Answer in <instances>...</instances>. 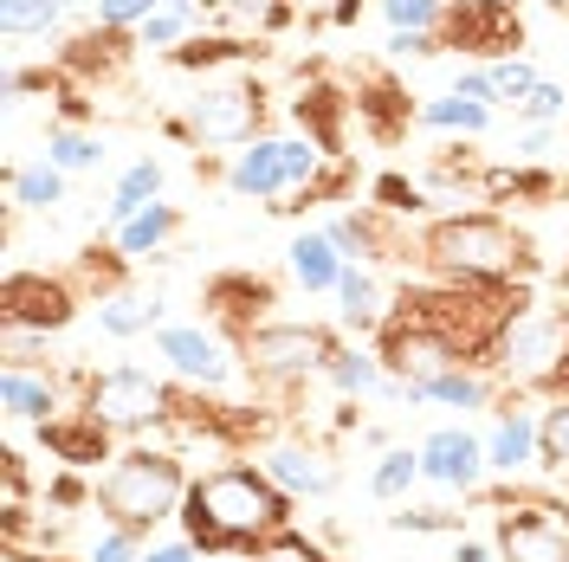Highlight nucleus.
Wrapping results in <instances>:
<instances>
[{"label": "nucleus", "mask_w": 569, "mask_h": 562, "mask_svg": "<svg viewBox=\"0 0 569 562\" xmlns=\"http://www.w3.org/2000/svg\"><path fill=\"white\" fill-rule=\"evenodd\" d=\"M0 408H7V421L46 426V421L66 414V388H59V375H52L46 362H33V369H7V375H0Z\"/></svg>", "instance_id": "obj_21"}, {"label": "nucleus", "mask_w": 569, "mask_h": 562, "mask_svg": "<svg viewBox=\"0 0 569 562\" xmlns=\"http://www.w3.org/2000/svg\"><path fill=\"white\" fill-rule=\"evenodd\" d=\"M376 208H382V213H415V208H421V194H415L401 175H382V181H376Z\"/></svg>", "instance_id": "obj_47"}, {"label": "nucleus", "mask_w": 569, "mask_h": 562, "mask_svg": "<svg viewBox=\"0 0 569 562\" xmlns=\"http://www.w3.org/2000/svg\"><path fill=\"white\" fill-rule=\"evenodd\" d=\"M492 91H498V110H518L525 104V98H531L537 91V78H543V71H537V59L531 52H518V59H492Z\"/></svg>", "instance_id": "obj_37"}, {"label": "nucleus", "mask_w": 569, "mask_h": 562, "mask_svg": "<svg viewBox=\"0 0 569 562\" xmlns=\"http://www.w3.org/2000/svg\"><path fill=\"white\" fill-rule=\"evenodd\" d=\"M550 137H557V130L518 123V137H511V162H543V155H550Z\"/></svg>", "instance_id": "obj_48"}, {"label": "nucleus", "mask_w": 569, "mask_h": 562, "mask_svg": "<svg viewBox=\"0 0 569 562\" xmlns=\"http://www.w3.org/2000/svg\"><path fill=\"white\" fill-rule=\"evenodd\" d=\"M389 291H382V279H376V265H350L343 272V284H337V323L343 330H356V337H369V330H382L389 323Z\"/></svg>", "instance_id": "obj_24"}, {"label": "nucleus", "mask_w": 569, "mask_h": 562, "mask_svg": "<svg viewBox=\"0 0 569 562\" xmlns=\"http://www.w3.org/2000/svg\"><path fill=\"white\" fill-rule=\"evenodd\" d=\"M162 181H169V169H162L156 155H137V162L117 175V188H110V227H123V220H137L142 208H156V201H162Z\"/></svg>", "instance_id": "obj_31"}, {"label": "nucleus", "mask_w": 569, "mask_h": 562, "mask_svg": "<svg viewBox=\"0 0 569 562\" xmlns=\"http://www.w3.org/2000/svg\"><path fill=\"white\" fill-rule=\"evenodd\" d=\"M169 0H91V27H117V33H137L149 13H162Z\"/></svg>", "instance_id": "obj_41"}, {"label": "nucleus", "mask_w": 569, "mask_h": 562, "mask_svg": "<svg viewBox=\"0 0 569 562\" xmlns=\"http://www.w3.org/2000/svg\"><path fill=\"white\" fill-rule=\"evenodd\" d=\"M376 355H382V369H389V382L401 388V401H408V408L421 401V388H433L447 369H460V362H466L460 343H453L440 323H427L421 311H408V304H395V317L382 323Z\"/></svg>", "instance_id": "obj_7"}, {"label": "nucleus", "mask_w": 569, "mask_h": 562, "mask_svg": "<svg viewBox=\"0 0 569 562\" xmlns=\"http://www.w3.org/2000/svg\"><path fill=\"white\" fill-rule=\"evenodd\" d=\"M447 91H460V98H472V104H492L498 110V91H492V71H486V66H460Z\"/></svg>", "instance_id": "obj_45"}, {"label": "nucleus", "mask_w": 569, "mask_h": 562, "mask_svg": "<svg viewBox=\"0 0 569 562\" xmlns=\"http://www.w3.org/2000/svg\"><path fill=\"white\" fill-rule=\"evenodd\" d=\"M247 562H330V550H323L318 536H305V530L291 524V530H279L272 543H259Z\"/></svg>", "instance_id": "obj_40"}, {"label": "nucleus", "mask_w": 569, "mask_h": 562, "mask_svg": "<svg viewBox=\"0 0 569 562\" xmlns=\"http://www.w3.org/2000/svg\"><path fill=\"white\" fill-rule=\"evenodd\" d=\"M343 110H356V98L330 91V84H311V91H298L291 117L305 123V137H311V142H323L330 155H343V149H337V142H343Z\"/></svg>", "instance_id": "obj_30"}, {"label": "nucleus", "mask_w": 569, "mask_h": 562, "mask_svg": "<svg viewBox=\"0 0 569 562\" xmlns=\"http://www.w3.org/2000/svg\"><path fill=\"white\" fill-rule=\"evenodd\" d=\"M284 265H291V279L305 284L311 298H337V284L350 272V259L337 252V240H330L323 227H305V233L284 247Z\"/></svg>", "instance_id": "obj_22"}, {"label": "nucleus", "mask_w": 569, "mask_h": 562, "mask_svg": "<svg viewBox=\"0 0 569 562\" xmlns=\"http://www.w3.org/2000/svg\"><path fill=\"white\" fill-rule=\"evenodd\" d=\"M415 408H453V414H479V408H498V375L486 362H460L447 369L433 388H421Z\"/></svg>", "instance_id": "obj_25"}, {"label": "nucleus", "mask_w": 569, "mask_h": 562, "mask_svg": "<svg viewBox=\"0 0 569 562\" xmlns=\"http://www.w3.org/2000/svg\"><path fill=\"white\" fill-rule=\"evenodd\" d=\"M356 117H369V130L389 142V137H401L408 123H415V110L421 104H408V91L395 84V78H356Z\"/></svg>", "instance_id": "obj_27"}, {"label": "nucleus", "mask_w": 569, "mask_h": 562, "mask_svg": "<svg viewBox=\"0 0 569 562\" xmlns=\"http://www.w3.org/2000/svg\"><path fill=\"white\" fill-rule=\"evenodd\" d=\"M323 382L337 388L343 401H376V394H401V388L389 382V369H382V355L362 350V343H337L330 369H323Z\"/></svg>", "instance_id": "obj_26"}, {"label": "nucleus", "mask_w": 569, "mask_h": 562, "mask_svg": "<svg viewBox=\"0 0 569 562\" xmlns=\"http://www.w3.org/2000/svg\"><path fill=\"white\" fill-rule=\"evenodd\" d=\"M518 123H537V130H557L569 117V91H563V78H537V91L525 98V104L511 110Z\"/></svg>", "instance_id": "obj_39"}, {"label": "nucleus", "mask_w": 569, "mask_h": 562, "mask_svg": "<svg viewBox=\"0 0 569 562\" xmlns=\"http://www.w3.org/2000/svg\"><path fill=\"white\" fill-rule=\"evenodd\" d=\"M142 530H123V524H104L98 536H91V550H84V562H142Z\"/></svg>", "instance_id": "obj_42"}, {"label": "nucleus", "mask_w": 569, "mask_h": 562, "mask_svg": "<svg viewBox=\"0 0 569 562\" xmlns=\"http://www.w3.org/2000/svg\"><path fill=\"white\" fill-rule=\"evenodd\" d=\"M176 233H181V208H176V201H156V208H142L137 220L110 227V247L123 252V259H149V252L169 247Z\"/></svg>", "instance_id": "obj_28"}, {"label": "nucleus", "mask_w": 569, "mask_h": 562, "mask_svg": "<svg viewBox=\"0 0 569 562\" xmlns=\"http://www.w3.org/2000/svg\"><path fill=\"white\" fill-rule=\"evenodd\" d=\"M39 155H46L52 169H66V175H98V169H104V137L84 130V123H52Z\"/></svg>", "instance_id": "obj_32"}, {"label": "nucleus", "mask_w": 569, "mask_h": 562, "mask_svg": "<svg viewBox=\"0 0 569 562\" xmlns=\"http://www.w3.org/2000/svg\"><path fill=\"white\" fill-rule=\"evenodd\" d=\"M563 355H569L563 317L525 304V311L511 317V330L498 337V350L486 355V369L498 375V388H543L550 394V375L563 369Z\"/></svg>", "instance_id": "obj_8"}, {"label": "nucleus", "mask_w": 569, "mask_h": 562, "mask_svg": "<svg viewBox=\"0 0 569 562\" xmlns=\"http://www.w3.org/2000/svg\"><path fill=\"white\" fill-rule=\"evenodd\" d=\"M220 181H227V194H240V201H272V208H279V194H284V137H252L247 149H233L227 169H220Z\"/></svg>", "instance_id": "obj_17"}, {"label": "nucleus", "mask_w": 569, "mask_h": 562, "mask_svg": "<svg viewBox=\"0 0 569 562\" xmlns=\"http://www.w3.org/2000/svg\"><path fill=\"white\" fill-rule=\"evenodd\" d=\"M162 323H169V298H162V291H149V284H123V291L98 298V330H104L110 343L156 337Z\"/></svg>", "instance_id": "obj_19"}, {"label": "nucleus", "mask_w": 569, "mask_h": 562, "mask_svg": "<svg viewBox=\"0 0 569 562\" xmlns=\"http://www.w3.org/2000/svg\"><path fill=\"white\" fill-rule=\"evenodd\" d=\"M169 137H181L188 149H247L252 137H266V91L247 84V78H227V84H208L194 91L181 117L162 123Z\"/></svg>", "instance_id": "obj_6"}, {"label": "nucleus", "mask_w": 569, "mask_h": 562, "mask_svg": "<svg viewBox=\"0 0 569 562\" xmlns=\"http://www.w3.org/2000/svg\"><path fill=\"white\" fill-rule=\"evenodd\" d=\"M395 530L408 536H440V530H460V511H440V504H415V511H395Z\"/></svg>", "instance_id": "obj_43"}, {"label": "nucleus", "mask_w": 569, "mask_h": 562, "mask_svg": "<svg viewBox=\"0 0 569 562\" xmlns=\"http://www.w3.org/2000/svg\"><path fill=\"white\" fill-rule=\"evenodd\" d=\"M71 0H0V33L7 39H46L59 33Z\"/></svg>", "instance_id": "obj_34"}, {"label": "nucleus", "mask_w": 569, "mask_h": 562, "mask_svg": "<svg viewBox=\"0 0 569 562\" xmlns=\"http://www.w3.org/2000/svg\"><path fill=\"white\" fill-rule=\"evenodd\" d=\"M323 20H330V27H356V20H362V0H337Z\"/></svg>", "instance_id": "obj_51"}, {"label": "nucleus", "mask_w": 569, "mask_h": 562, "mask_svg": "<svg viewBox=\"0 0 569 562\" xmlns=\"http://www.w3.org/2000/svg\"><path fill=\"white\" fill-rule=\"evenodd\" d=\"M0 485H7L0 518H27V459L20 453H0Z\"/></svg>", "instance_id": "obj_44"}, {"label": "nucleus", "mask_w": 569, "mask_h": 562, "mask_svg": "<svg viewBox=\"0 0 569 562\" xmlns=\"http://www.w3.org/2000/svg\"><path fill=\"white\" fill-rule=\"evenodd\" d=\"M389 59H433V52H447V39L440 33H389Z\"/></svg>", "instance_id": "obj_46"}, {"label": "nucleus", "mask_w": 569, "mask_h": 562, "mask_svg": "<svg viewBox=\"0 0 569 562\" xmlns=\"http://www.w3.org/2000/svg\"><path fill=\"white\" fill-rule=\"evenodd\" d=\"M415 265L433 284H531L537 279V240L492 208L433 213L415 233Z\"/></svg>", "instance_id": "obj_2"}, {"label": "nucleus", "mask_w": 569, "mask_h": 562, "mask_svg": "<svg viewBox=\"0 0 569 562\" xmlns=\"http://www.w3.org/2000/svg\"><path fill=\"white\" fill-rule=\"evenodd\" d=\"M440 39H447V52H466L472 66L518 59L525 52V13L511 0H453Z\"/></svg>", "instance_id": "obj_11"}, {"label": "nucleus", "mask_w": 569, "mask_h": 562, "mask_svg": "<svg viewBox=\"0 0 569 562\" xmlns=\"http://www.w3.org/2000/svg\"><path fill=\"white\" fill-rule=\"evenodd\" d=\"M537 465L569 479V401H550V408H543V426H537Z\"/></svg>", "instance_id": "obj_38"}, {"label": "nucleus", "mask_w": 569, "mask_h": 562, "mask_svg": "<svg viewBox=\"0 0 569 562\" xmlns=\"http://www.w3.org/2000/svg\"><path fill=\"white\" fill-rule=\"evenodd\" d=\"M498 562H569V511L550 498H518L492 530Z\"/></svg>", "instance_id": "obj_12"}, {"label": "nucleus", "mask_w": 569, "mask_h": 562, "mask_svg": "<svg viewBox=\"0 0 569 562\" xmlns=\"http://www.w3.org/2000/svg\"><path fill=\"white\" fill-rule=\"evenodd\" d=\"M259 465H266V479L279 485L291 504L298 498H337V485H343V472H337V459L323 453V446H298V440H272L266 453H259Z\"/></svg>", "instance_id": "obj_16"}, {"label": "nucleus", "mask_w": 569, "mask_h": 562, "mask_svg": "<svg viewBox=\"0 0 569 562\" xmlns=\"http://www.w3.org/2000/svg\"><path fill=\"white\" fill-rule=\"evenodd\" d=\"M39 446L59 459V465H71V472H91V479L123 453V446H117V433H110L91 408H66L59 421H46V426H39Z\"/></svg>", "instance_id": "obj_15"}, {"label": "nucleus", "mask_w": 569, "mask_h": 562, "mask_svg": "<svg viewBox=\"0 0 569 562\" xmlns=\"http://www.w3.org/2000/svg\"><path fill=\"white\" fill-rule=\"evenodd\" d=\"M188 485H194V472L181 465V453H169V446H142L137 440V446H123V453L98 472V518L149 536L156 524L181 518Z\"/></svg>", "instance_id": "obj_3"}, {"label": "nucleus", "mask_w": 569, "mask_h": 562, "mask_svg": "<svg viewBox=\"0 0 569 562\" xmlns=\"http://www.w3.org/2000/svg\"><path fill=\"white\" fill-rule=\"evenodd\" d=\"M479 188H486V194H498V201H550L563 181L550 175V169H537V162H511V169L486 175Z\"/></svg>", "instance_id": "obj_35"}, {"label": "nucleus", "mask_w": 569, "mask_h": 562, "mask_svg": "<svg viewBox=\"0 0 569 562\" xmlns=\"http://www.w3.org/2000/svg\"><path fill=\"white\" fill-rule=\"evenodd\" d=\"M291 498L266 479V465L227 459V465H201L188 504H181V536L201 556H252L259 543H272L279 530H291Z\"/></svg>", "instance_id": "obj_1"}, {"label": "nucleus", "mask_w": 569, "mask_h": 562, "mask_svg": "<svg viewBox=\"0 0 569 562\" xmlns=\"http://www.w3.org/2000/svg\"><path fill=\"white\" fill-rule=\"evenodd\" d=\"M330 355H337V330L298 323V317H272L252 337H240V369L259 388H272V394H291V388L318 382L323 369H330Z\"/></svg>", "instance_id": "obj_5"}, {"label": "nucleus", "mask_w": 569, "mask_h": 562, "mask_svg": "<svg viewBox=\"0 0 569 562\" xmlns=\"http://www.w3.org/2000/svg\"><path fill=\"white\" fill-rule=\"evenodd\" d=\"M78 408H91L110 433H130V440H149L176 421L181 394L162 369H142V362H110L98 375H78Z\"/></svg>", "instance_id": "obj_4"}, {"label": "nucleus", "mask_w": 569, "mask_h": 562, "mask_svg": "<svg viewBox=\"0 0 569 562\" xmlns=\"http://www.w3.org/2000/svg\"><path fill=\"white\" fill-rule=\"evenodd\" d=\"M66 169H52L46 155H33V162H13L7 169V201L20 213H52L59 201H66Z\"/></svg>", "instance_id": "obj_29"}, {"label": "nucleus", "mask_w": 569, "mask_h": 562, "mask_svg": "<svg viewBox=\"0 0 569 562\" xmlns=\"http://www.w3.org/2000/svg\"><path fill=\"white\" fill-rule=\"evenodd\" d=\"M421 472L427 485H447V492H479L486 485V433L472 426H433L421 440Z\"/></svg>", "instance_id": "obj_14"}, {"label": "nucleus", "mask_w": 569, "mask_h": 562, "mask_svg": "<svg viewBox=\"0 0 569 562\" xmlns=\"http://www.w3.org/2000/svg\"><path fill=\"white\" fill-rule=\"evenodd\" d=\"M137 52H142L137 33H117V27H84L71 46H59V71L91 84V78H117V71L137 59Z\"/></svg>", "instance_id": "obj_20"}, {"label": "nucleus", "mask_w": 569, "mask_h": 562, "mask_svg": "<svg viewBox=\"0 0 569 562\" xmlns=\"http://www.w3.org/2000/svg\"><path fill=\"white\" fill-rule=\"evenodd\" d=\"M421 479H427L421 446H389V453H376V465H369V498H376V504H401Z\"/></svg>", "instance_id": "obj_33"}, {"label": "nucleus", "mask_w": 569, "mask_h": 562, "mask_svg": "<svg viewBox=\"0 0 569 562\" xmlns=\"http://www.w3.org/2000/svg\"><path fill=\"white\" fill-rule=\"evenodd\" d=\"M498 110L492 104H472V98H460V91H440V98H421V110H415V130H427V137H492Z\"/></svg>", "instance_id": "obj_23"}, {"label": "nucleus", "mask_w": 569, "mask_h": 562, "mask_svg": "<svg viewBox=\"0 0 569 562\" xmlns=\"http://www.w3.org/2000/svg\"><path fill=\"white\" fill-rule=\"evenodd\" d=\"M537 426H543V414L518 408V401H505L492 414V426H486V465L498 479H518V472L537 465Z\"/></svg>", "instance_id": "obj_18"}, {"label": "nucleus", "mask_w": 569, "mask_h": 562, "mask_svg": "<svg viewBox=\"0 0 569 562\" xmlns=\"http://www.w3.org/2000/svg\"><path fill=\"white\" fill-rule=\"evenodd\" d=\"M453 562H498V550L479 543V536H460V543H453Z\"/></svg>", "instance_id": "obj_50"}, {"label": "nucleus", "mask_w": 569, "mask_h": 562, "mask_svg": "<svg viewBox=\"0 0 569 562\" xmlns=\"http://www.w3.org/2000/svg\"><path fill=\"white\" fill-rule=\"evenodd\" d=\"M298 7H311V13H330V7H337V0H298Z\"/></svg>", "instance_id": "obj_52"}, {"label": "nucleus", "mask_w": 569, "mask_h": 562, "mask_svg": "<svg viewBox=\"0 0 569 562\" xmlns=\"http://www.w3.org/2000/svg\"><path fill=\"white\" fill-rule=\"evenodd\" d=\"M156 355H162V375L181 382L188 394H220L240 369V350L213 323H181V317H169L156 330Z\"/></svg>", "instance_id": "obj_9"}, {"label": "nucleus", "mask_w": 569, "mask_h": 562, "mask_svg": "<svg viewBox=\"0 0 569 562\" xmlns=\"http://www.w3.org/2000/svg\"><path fill=\"white\" fill-rule=\"evenodd\" d=\"M453 0H376V13L389 20V33H440Z\"/></svg>", "instance_id": "obj_36"}, {"label": "nucleus", "mask_w": 569, "mask_h": 562, "mask_svg": "<svg viewBox=\"0 0 569 562\" xmlns=\"http://www.w3.org/2000/svg\"><path fill=\"white\" fill-rule=\"evenodd\" d=\"M272 304H279V291H272V279H259V272H220V279L208 284V323L240 350V337H252L259 323H272Z\"/></svg>", "instance_id": "obj_13"}, {"label": "nucleus", "mask_w": 569, "mask_h": 562, "mask_svg": "<svg viewBox=\"0 0 569 562\" xmlns=\"http://www.w3.org/2000/svg\"><path fill=\"white\" fill-rule=\"evenodd\" d=\"M78 284L59 279V272H27V265H13L7 272V284H0V323L13 330V337H33V343H46V337H59L71 317H78Z\"/></svg>", "instance_id": "obj_10"}, {"label": "nucleus", "mask_w": 569, "mask_h": 562, "mask_svg": "<svg viewBox=\"0 0 569 562\" xmlns=\"http://www.w3.org/2000/svg\"><path fill=\"white\" fill-rule=\"evenodd\" d=\"M142 562H201V550H194L188 536H169V543H149Z\"/></svg>", "instance_id": "obj_49"}]
</instances>
